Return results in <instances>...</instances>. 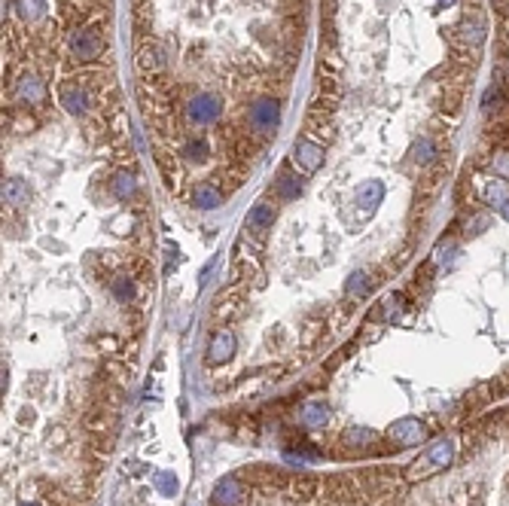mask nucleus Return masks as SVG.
Returning a JSON list of instances; mask_svg holds the SVG:
<instances>
[{"instance_id": "1", "label": "nucleus", "mask_w": 509, "mask_h": 506, "mask_svg": "<svg viewBox=\"0 0 509 506\" xmlns=\"http://www.w3.org/2000/svg\"><path fill=\"white\" fill-rule=\"evenodd\" d=\"M451 460H454L451 439H436V443H433L418 460H411V467L406 470V479H409V482L427 479V476H433V473H442V470L451 464Z\"/></svg>"}, {"instance_id": "2", "label": "nucleus", "mask_w": 509, "mask_h": 506, "mask_svg": "<svg viewBox=\"0 0 509 506\" xmlns=\"http://www.w3.org/2000/svg\"><path fill=\"white\" fill-rule=\"evenodd\" d=\"M278 125H280V104L275 98H259L251 107V128L256 135L268 137L272 132H278Z\"/></svg>"}, {"instance_id": "3", "label": "nucleus", "mask_w": 509, "mask_h": 506, "mask_svg": "<svg viewBox=\"0 0 509 506\" xmlns=\"http://www.w3.org/2000/svg\"><path fill=\"white\" fill-rule=\"evenodd\" d=\"M220 98L216 95H196V98L189 101V120L196 122V125H211V122H216L220 120Z\"/></svg>"}, {"instance_id": "4", "label": "nucleus", "mask_w": 509, "mask_h": 506, "mask_svg": "<svg viewBox=\"0 0 509 506\" xmlns=\"http://www.w3.org/2000/svg\"><path fill=\"white\" fill-rule=\"evenodd\" d=\"M293 162L302 168V171H318L323 165V147H318L314 141H308V137H299V141L293 144Z\"/></svg>"}, {"instance_id": "5", "label": "nucleus", "mask_w": 509, "mask_h": 506, "mask_svg": "<svg viewBox=\"0 0 509 506\" xmlns=\"http://www.w3.org/2000/svg\"><path fill=\"white\" fill-rule=\"evenodd\" d=\"M424 436H427V430L418 418H403V421H397L391 427V439L397 446H421Z\"/></svg>"}, {"instance_id": "6", "label": "nucleus", "mask_w": 509, "mask_h": 506, "mask_svg": "<svg viewBox=\"0 0 509 506\" xmlns=\"http://www.w3.org/2000/svg\"><path fill=\"white\" fill-rule=\"evenodd\" d=\"M101 49H104V40L98 37V31H80V34H73V40H70V52L83 61L98 58Z\"/></svg>"}, {"instance_id": "7", "label": "nucleus", "mask_w": 509, "mask_h": 506, "mask_svg": "<svg viewBox=\"0 0 509 506\" xmlns=\"http://www.w3.org/2000/svg\"><path fill=\"white\" fill-rule=\"evenodd\" d=\"M232 351H235V336L229 330H220V332H214V339H211V348H208V363H226L232 357Z\"/></svg>"}, {"instance_id": "8", "label": "nucleus", "mask_w": 509, "mask_h": 506, "mask_svg": "<svg viewBox=\"0 0 509 506\" xmlns=\"http://www.w3.org/2000/svg\"><path fill=\"white\" fill-rule=\"evenodd\" d=\"M384 199V183L382 180H366L360 183V189H357V204H360L363 211H375L378 204Z\"/></svg>"}, {"instance_id": "9", "label": "nucleus", "mask_w": 509, "mask_h": 506, "mask_svg": "<svg viewBox=\"0 0 509 506\" xmlns=\"http://www.w3.org/2000/svg\"><path fill=\"white\" fill-rule=\"evenodd\" d=\"M354 497H360V494L354 491V485L348 479H332L330 482V491H327V500L332 503V506H357V500Z\"/></svg>"}, {"instance_id": "10", "label": "nucleus", "mask_w": 509, "mask_h": 506, "mask_svg": "<svg viewBox=\"0 0 509 506\" xmlns=\"http://www.w3.org/2000/svg\"><path fill=\"white\" fill-rule=\"evenodd\" d=\"M238 500H241V485H238L235 476H226L216 482L214 488V503L216 506H238Z\"/></svg>"}, {"instance_id": "11", "label": "nucleus", "mask_w": 509, "mask_h": 506, "mask_svg": "<svg viewBox=\"0 0 509 506\" xmlns=\"http://www.w3.org/2000/svg\"><path fill=\"white\" fill-rule=\"evenodd\" d=\"M28 201H31V189L25 180H16V177L4 180V204H9V208H25Z\"/></svg>"}, {"instance_id": "12", "label": "nucleus", "mask_w": 509, "mask_h": 506, "mask_svg": "<svg viewBox=\"0 0 509 506\" xmlns=\"http://www.w3.org/2000/svg\"><path fill=\"white\" fill-rule=\"evenodd\" d=\"M272 223H275V204H268V201L253 204L251 214H247V229H253V232H266Z\"/></svg>"}, {"instance_id": "13", "label": "nucleus", "mask_w": 509, "mask_h": 506, "mask_svg": "<svg viewBox=\"0 0 509 506\" xmlns=\"http://www.w3.org/2000/svg\"><path fill=\"white\" fill-rule=\"evenodd\" d=\"M192 204H196L199 211H216L223 204V196L211 186V183H199V186L192 189Z\"/></svg>"}, {"instance_id": "14", "label": "nucleus", "mask_w": 509, "mask_h": 506, "mask_svg": "<svg viewBox=\"0 0 509 506\" xmlns=\"http://www.w3.org/2000/svg\"><path fill=\"white\" fill-rule=\"evenodd\" d=\"M320 494V479L318 476H308V473H299V476L293 479V497L308 503Z\"/></svg>"}, {"instance_id": "15", "label": "nucleus", "mask_w": 509, "mask_h": 506, "mask_svg": "<svg viewBox=\"0 0 509 506\" xmlns=\"http://www.w3.org/2000/svg\"><path fill=\"white\" fill-rule=\"evenodd\" d=\"M61 104L68 107V113L80 116L89 110V95H85V89H80V85H68V89L61 92Z\"/></svg>"}, {"instance_id": "16", "label": "nucleus", "mask_w": 509, "mask_h": 506, "mask_svg": "<svg viewBox=\"0 0 509 506\" xmlns=\"http://www.w3.org/2000/svg\"><path fill=\"white\" fill-rule=\"evenodd\" d=\"M375 430H369V427H360V424H357V427H348V430H345V433H342V443L345 446H348V448H369L372 443H375Z\"/></svg>"}, {"instance_id": "17", "label": "nucleus", "mask_w": 509, "mask_h": 506, "mask_svg": "<svg viewBox=\"0 0 509 506\" xmlns=\"http://www.w3.org/2000/svg\"><path fill=\"white\" fill-rule=\"evenodd\" d=\"M327 418H330V409L327 403H320V400H311L302 406V421H305L308 427H323L327 424Z\"/></svg>"}, {"instance_id": "18", "label": "nucleus", "mask_w": 509, "mask_h": 506, "mask_svg": "<svg viewBox=\"0 0 509 506\" xmlns=\"http://www.w3.org/2000/svg\"><path fill=\"white\" fill-rule=\"evenodd\" d=\"M19 98L28 101V104L43 101V83H40L37 77H25V80L19 83Z\"/></svg>"}, {"instance_id": "19", "label": "nucleus", "mask_w": 509, "mask_h": 506, "mask_svg": "<svg viewBox=\"0 0 509 506\" xmlns=\"http://www.w3.org/2000/svg\"><path fill=\"white\" fill-rule=\"evenodd\" d=\"M433 156H436V144H433L430 137H421V141H415V147H411V159H415L418 165L433 162Z\"/></svg>"}, {"instance_id": "20", "label": "nucleus", "mask_w": 509, "mask_h": 506, "mask_svg": "<svg viewBox=\"0 0 509 506\" xmlns=\"http://www.w3.org/2000/svg\"><path fill=\"white\" fill-rule=\"evenodd\" d=\"M372 290V278L369 272H354L348 278V296H366Z\"/></svg>"}, {"instance_id": "21", "label": "nucleus", "mask_w": 509, "mask_h": 506, "mask_svg": "<svg viewBox=\"0 0 509 506\" xmlns=\"http://www.w3.org/2000/svg\"><path fill=\"white\" fill-rule=\"evenodd\" d=\"M135 189H137V183H135V174H116L113 177V192H116V199H132L135 196Z\"/></svg>"}, {"instance_id": "22", "label": "nucleus", "mask_w": 509, "mask_h": 506, "mask_svg": "<svg viewBox=\"0 0 509 506\" xmlns=\"http://www.w3.org/2000/svg\"><path fill=\"white\" fill-rule=\"evenodd\" d=\"M113 296L119 299V302H132V296H135V284H132V278L116 275V278H113Z\"/></svg>"}, {"instance_id": "23", "label": "nucleus", "mask_w": 509, "mask_h": 506, "mask_svg": "<svg viewBox=\"0 0 509 506\" xmlns=\"http://www.w3.org/2000/svg\"><path fill=\"white\" fill-rule=\"evenodd\" d=\"M183 156L192 159V162H204V159H208V144H204L201 137H192V141L183 144Z\"/></svg>"}, {"instance_id": "24", "label": "nucleus", "mask_w": 509, "mask_h": 506, "mask_svg": "<svg viewBox=\"0 0 509 506\" xmlns=\"http://www.w3.org/2000/svg\"><path fill=\"white\" fill-rule=\"evenodd\" d=\"M485 196H488V201H491V204H497V208H503V204L509 201V192H506V186H503V180H494V183H488V189H485Z\"/></svg>"}, {"instance_id": "25", "label": "nucleus", "mask_w": 509, "mask_h": 506, "mask_svg": "<svg viewBox=\"0 0 509 506\" xmlns=\"http://www.w3.org/2000/svg\"><path fill=\"white\" fill-rule=\"evenodd\" d=\"M16 9L25 19H40L43 9H46V4H43V0H16Z\"/></svg>"}, {"instance_id": "26", "label": "nucleus", "mask_w": 509, "mask_h": 506, "mask_svg": "<svg viewBox=\"0 0 509 506\" xmlns=\"http://www.w3.org/2000/svg\"><path fill=\"white\" fill-rule=\"evenodd\" d=\"M278 189H280V196H284V199H299L302 183L293 174H284V177H280V183H278Z\"/></svg>"}, {"instance_id": "27", "label": "nucleus", "mask_w": 509, "mask_h": 506, "mask_svg": "<svg viewBox=\"0 0 509 506\" xmlns=\"http://www.w3.org/2000/svg\"><path fill=\"white\" fill-rule=\"evenodd\" d=\"M156 488L165 494V497H171V494H177V479H174V473H159L156 476Z\"/></svg>"}, {"instance_id": "28", "label": "nucleus", "mask_w": 509, "mask_h": 506, "mask_svg": "<svg viewBox=\"0 0 509 506\" xmlns=\"http://www.w3.org/2000/svg\"><path fill=\"white\" fill-rule=\"evenodd\" d=\"M463 34H467V43L479 46V43L485 40V28L482 25H467V28H463Z\"/></svg>"}, {"instance_id": "29", "label": "nucleus", "mask_w": 509, "mask_h": 506, "mask_svg": "<svg viewBox=\"0 0 509 506\" xmlns=\"http://www.w3.org/2000/svg\"><path fill=\"white\" fill-rule=\"evenodd\" d=\"M494 174H500V177H509V153H500V156H494Z\"/></svg>"}, {"instance_id": "30", "label": "nucleus", "mask_w": 509, "mask_h": 506, "mask_svg": "<svg viewBox=\"0 0 509 506\" xmlns=\"http://www.w3.org/2000/svg\"><path fill=\"white\" fill-rule=\"evenodd\" d=\"M497 101H500V92L491 85V89L485 92V98H482V107H485V110H491V104H497Z\"/></svg>"}, {"instance_id": "31", "label": "nucleus", "mask_w": 509, "mask_h": 506, "mask_svg": "<svg viewBox=\"0 0 509 506\" xmlns=\"http://www.w3.org/2000/svg\"><path fill=\"white\" fill-rule=\"evenodd\" d=\"M211 272H214V260H211L208 265H204V272H201V281H208V275H211Z\"/></svg>"}, {"instance_id": "32", "label": "nucleus", "mask_w": 509, "mask_h": 506, "mask_svg": "<svg viewBox=\"0 0 509 506\" xmlns=\"http://www.w3.org/2000/svg\"><path fill=\"white\" fill-rule=\"evenodd\" d=\"M454 4H458V0H439V6H442V9H446V6H454Z\"/></svg>"}, {"instance_id": "33", "label": "nucleus", "mask_w": 509, "mask_h": 506, "mask_svg": "<svg viewBox=\"0 0 509 506\" xmlns=\"http://www.w3.org/2000/svg\"><path fill=\"white\" fill-rule=\"evenodd\" d=\"M500 211H503V217H506V220H509V201H506V204H503V208H500Z\"/></svg>"}, {"instance_id": "34", "label": "nucleus", "mask_w": 509, "mask_h": 506, "mask_svg": "<svg viewBox=\"0 0 509 506\" xmlns=\"http://www.w3.org/2000/svg\"><path fill=\"white\" fill-rule=\"evenodd\" d=\"M21 506H40V503H21Z\"/></svg>"}]
</instances>
